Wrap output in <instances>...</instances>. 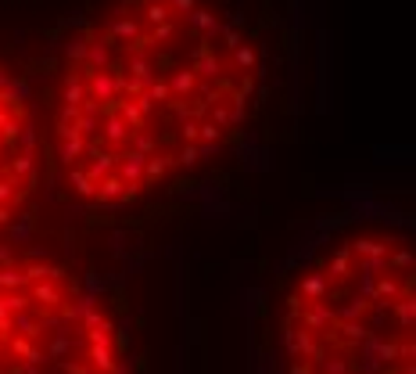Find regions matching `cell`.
<instances>
[{
    "label": "cell",
    "mask_w": 416,
    "mask_h": 374,
    "mask_svg": "<svg viewBox=\"0 0 416 374\" xmlns=\"http://www.w3.org/2000/svg\"><path fill=\"white\" fill-rule=\"evenodd\" d=\"M191 69L198 72V79H208V83H215L219 79V72H223V62L215 58V50H212V43L201 36V43L191 50Z\"/></svg>",
    "instance_id": "6da1fadb"
},
{
    "label": "cell",
    "mask_w": 416,
    "mask_h": 374,
    "mask_svg": "<svg viewBox=\"0 0 416 374\" xmlns=\"http://www.w3.org/2000/svg\"><path fill=\"white\" fill-rule=\"evenodd\" d=\"M86 90H90V97H94V101H101V104L118 101V76H115V69L86 72Z\"/></svg>",
    "instance_id": "7a4b0ae2"
},
{
    "label": "cell",
    "mask_w": 416,
    "mask_h": 374,
    "mask_svg": "<svg viewBox=\"0 0 416 374\" xmlns=\"http://www.w3.org/2000/svg\"><path fill=\"white\" fill-rule=\"evenodd\" d=\"M115 173L123 177L130 187H140V184H144V177H147V155H140V151H126V155H118Z\"/></svg>",
    "instance_id": "3957f363"
},
{
    "label": "cell",
    "mask_w": 416,
    "mask_h": 374,
    "mask_svg": "<svg viewBox=\"0 0 416 374\" xmlns=\"http://www.w3.org/2000/svg\"><path fill=\"white\" fill-rule=\"evenodd\" d=\"M86 155H90V163H86V177H90L94 184H101L104 177H111V173H115V166H118V155H115L111 148H97V144H94Z\"/></svg>",
    "instance_id": "277c9868"
},
{
    "label": "cell",
    "mask_w": 416,
    "mask_h": 374,
    "mask_svg": "<svg viewBox=\"0 0 416 374\" xmlns=\"http://www.w3.org/2000/svg\"><path fill=\"white\" fill-rule=\"evenodd\" d=\"M101 137H104V144H108L111 151H118L123 144H130L133 130L126 126V119L118 116V112H108V116H104V126H101Z\"/></svg>",
    "instance_id": "5b68a950"
},
{
    "label": "cell",
    "mask_w": 416,
    "mask_h": 374,
    "mask_svg": "<svg viewBox=\"0 0 416 374\" xmlns=\"http://www.w3.org/2000/svg\"><path fill=\"white\" fill-rule=\"evenodd\" d=\"M115 62H111V43H108V36H90V50H86V65H83V72H104V69H111Z\"/></svg>",
    "instance_id": "8992f818"
},
{
    "label": "cell",
    "mask_w": 416,
    "mask_h": 374,
    "mask_svg": "<svg viewBox=\"0 0 416 374\" xmlns=\"http://www.w3.org/2000/svg\"><path fill=\"white\" fill-rule=\"evenodd\" d=\"M115 112L126 119V126H130L133 133H144V130H147V116H144V109L137 104V97H118V101H115Z\"/></svg>",
    "instance_id": "52a82bcc"
},
{
    "label": "cell",
    "mask_w": 416,
    "mask_h": 374,
    "mask_svg": "<svg viewBox=\"0 0 416 374\" xmlns=\"http://www.w3.org/2000/svg\"><path fill=\"white\" fill-rule=\"evenodd\" d=\"M126 76L140 79L144 87L158 83V69H154V62L144 55V50H137V55H130V58H126Z\"/></svg>",
    "instance_id": "ba28073f"
},
{
    "label": "cell",
    "mask_w": 416,
    "mask_h": 374,
    "mask_svg": "<svg viewBox=\"0 0 416 374\" xmlns=\"http://www.w3.org/2000/svg\"><path fill=\"white\" fill-rule=\"evenodd\" d=\"M169 87H172V97H194V90L201 87V79H198V72L194 69H172V76H169Z\"/></svg>",
    "instance_id": "9c48e42d"
},
{
    "label": "cell",
    "mask_w": 416,
    "mask_h": 374,
    "mask_svg": "<svg viewBox=\"0 0 416 374\" xmlns=\"http://www.w3.org/2000/svg\"><path fill=\"white\" fill-rule=\"evenodd\" d=\"M29 299H33L36 306H43V309H62V306H65V295H62V288H54L50 281H43V285H33Z\"/></svg>",
    "instance_id": "30bf717a"
},
{
    "label": "cell",
    "mask_w": 416,
    "mask_h": 374,
    "mask_svg": "<svg viewBox=\"0 0 416 374\" xmlns=\"http://www.w3.org/2000/svg\"><path fill=\"white\" fill-rule=\"evenodd\" d=\"M187 22H191V29H198L205 40H212V36H219V29H223V22L208 11V8H194L191 15H187Z\"/></svg>",
    "instance_id": "8fae6325"
},
{
    "label": "cell",
    "mask_w": 416,
    "mask_h": 374,
    "mask_svg": "<svg viewBox=\"0 0 416 374\" xmlns=\"http://www.w3.org/2000/svg\"><path fill=\"white\" fill-rule=\"evenodd\" d=\"M123 194H126V180L118 177V173H111V177H104V180L97 184V202L115 205V202H123Z\"/></svg>",
    "instance_id": "7c38bea8"
},
{
    "label": "cell",
    "mask_w": 416,
    "mask_h": 374,
    "mask_svg": "<svg viewBox=\"0 0 416 374\" xmlns=\"http://www.w3.org/2000/svg\"><path fill=\"white\" fill-rule=\"evenodd\" d=\"M26 285H29V277H26V270H18V266H0V292H26Z\"/></svg>",
    "instance_id": "4fadbf2b"
},
{
    "label": "cell",
    "mask_w": 416,
    "mask_h": 374,
    "mask_svg": "<svg viewBox=\"0 0 416 374\" xmlns=\"http://www.w3.org/2000/svg\"><path fill=\"white\" fill-rule=\"evenodd\" d=\"M8 170H11V177H15V180L33 184V180H36V155H22V151H18V155L11 158V166H8Z\"/></svg>",
    "instance_id": "5bb4252c"
},
{
    "label": "cell",
    "mask_w": 416,
    "mask_h": 374,
    "mask_svg": "<svg viewBox=\"0 0 416 374\" xmlns=\"http://www.w3.org/2000/svg\"><path fill=\"white\" fill-rule=\"evenodd\" d=\"M86 356H90L97 374H111V367H115V349L111 346H86Z\"/></svg>",
    "instance_id": "9a60e30c"
},
{
    "label": "cell",
    "mask_w": 416,
    "mask_h": 374,
    "mask_svg": "<svg viewBox=\"0 0 416 374\" xmlns=\"http://www.w3.org/2000/svg\"><path fill=\"white\" fill-rule=\"evenodd\" d=\"M86 50H90V36H72L65 43V58H69L72 69H83L86 65Z\"/></svg>",
    "instance_id": "2e32d148"
},
{
    "label": "cell",
    "mask_w": 416,
    "mask_h": 374,
    "mask_svg": "<svg viewBox=\"0 0 416 374\" xmlns=\"http://www.w3.org/2000/svg\"><path fill=\"white\" fill-rule=\"evenodd\" d=\"M86 151H90V141L86 137H72V141H62V151H57V155H62L65 166H76Z\"/></svg>",
    "instance_id": "e0dca14e"
},
{
    "label": "cell",
    "mask_w": 416,
    "mask_h": 374,
    "mask_svg": "<svg viewBox=\"0 0 416 374\" xmlns=\"http://www.w3.org/2000/svg\"><path fill=\"white\" fill-rule=\"evenodd\" d=\"M69 187L79 194V198H97V184L86 177V170H79V166H72L69 170Z\"/></svg>",
    "instance_id": "ac0fdd59"
},
{
    "label": "cell",
    "mask_w": 416,
    "mask_h": 374,
    "mask_svg": "<svg viewBox=\"0 0 416 374\" xmlns=\"http://www.w3.org/2000/svg\"><path fill=\"white\" fill-rule=\"evenodd\" d=\"M172 166H176V155H151V158H147V177H144V180L154 184V180H158L162 173H169Z\"/></svg>",
    "instance_id": "d6986e66"
},
{
    "label": "cell",
    "mask_w": 416,
    "mask_h": 374,
    "mask_svg": "<svg viewBox=\"0 0 416 374\" xmlns=\"http://www.w3.org/2000/svg\"><path fill=\"white\" fill-rule=\"evenodd\" d=\"M144 18L151 26H162V22H172V11H169V0H147L144 8Z\"/></svg>",
    "instance_id": "ffe728a7"
},
{
    "label": "cell",
    "mask_w": 416,
    "mask_h": 374,
    "mask_svg": "<svg viewBox=\"0 0 416 374\" xmlns=\"http://www.w3.org/2000/svg\"><path fill=\"white\" fill-rule=\"evenodd\" d=\"M130 144H133V151H140V155H147V158H151V155H154V148H158L154 133H147V130H144V133H133V137H130Z\"/></svg>",
    "instance_id": "44dd1931"
},
{
    "label": "cell",
    "mask_w": 416,
    "mask_h": 374,
    "mask_svg": "<svg viewBox=\"0 0 416 374\" xmlns=\"http://www.w3.org/2000/svg\"><path fill=\"white\" fill-rule=\"evenodd\" d=\"M18 151H22V155H33V151H36V126H33V123L22 126V133H18Z\"/></svg>",
    "instance_id": "7402d4cb"
},
{
    "label": "cell",
    "mask_w": 416,
    "mask_h": 374,
    "mask_svg": "<svg viewBox=\"0 0 416 374\" xmlns=\"http://www.w3.org/2000/svg\"><path fill=\"white\" fill-rule=\"evenodd\" d=\"M147 40H151V43H169V40H176V26H172V22H162V26L151 29Z\"/></svg>",
    "instance_id": "603a6c76"
},
{
    "label": "cell",
    "mask_w": 416,
    "mask_h": 374,
    "mask_svg": "<svg viewBox=\"0 0 416 374\" xmlns=\"http://www.w3.org/2000/svg\"><path fill=\"white\" fill-rule=\"evenodd\" d=\"M198 158H201V148L198 144H184L180 155H176V166H194Z\"/></svg>",
    "instance_id": "cb8c5ba5"
},
{
    "label": "cell",
    "mask_w": 416,
    "mask_h": 374,
    "mask_svg": "<svg viewBox=\"0 0 416 374\" xmlns=\"http://www.w3.org/2000/svg\"><path fill=\"white\" fill-rule=\"evenodd\" d=\"M147 97L158 104V101H169L172 97V87H169V79H158V83H151L147 87Z\"/></svg>",
    "instance_id": "d4e9b609"
},
{
    "label": "cell",
    "mask_w": 416,
    "mask_h": 374,
    "mask_svg": "<svg viewBox=\"0 0 416 374\" xmlns=\"http://www.w3.org/2000/svg\"><path fill=\"white\" fill-rule=\"evenodd\" d=\"M180 141H184V144H198V141H201V123H198V119L184 123V126H180Z\"/></svg>",
    "instance_id": "484cf974"
},
{
    "label": "cell",
    "mask_w": 416,
    "mask_h": 374,
    "mask_svg": "<svg viewBox=\"0 0 416 374\" xmlns=\"http://www.w3.org/2000/svg\"><path fill=\"white\" fill-rule=\"evenodd\" d=\"M219 137H223V126L201 123V141H198V144H219Z\"/></svg>",
    "instance_id": "4316f807"
},
{
    "label": "cell",
    "mask_w": 416,
    "mask_h": 374,
    "mask_svg": "<svg viewBox=\"0 0 416 374\" xmlns=\"http://www.w3.org/2000/svg\"><path fill=\"white\" fill-rule=\"evenodd\" d=\"M252 65H255V50L241 43L237 47V69H252Z\"/></svg>",
    "instance_id": "83f0119b"
},
{
    "label": "cell",
    "mask_w": 416,
    "mask_h": 374,
    "mask_svg": "<svg viewBox=\"0 0 416 374\" xmlns=\"http://www.w3.org/2000/svg\"><path fill=\"white\" fill-rule=\"evenodd\" d=\"M219 36L226 40V47H230V50L241 47V33H237V26H223V29H219Z\"/></svg>",
    "instance_id": "f1b7e54d"
},
{
    "label": "cell",
    "mask_w": 416,
    "mask_h": 374,
    "mask_svg": "<svg viewBox=\"0 0 416 374\" xmlns=\"http://www.w3.org/2000/svg\"><path fill=\"white\" fill-rule=\"evenodd\" d=\"M194 8H198L194 0H169V11H172V15H184V18H187Z\"/></svg>",
    "instance_id": "f546056e"
},
{
    "label": "cell",
    "mask_w": 416,
    "mask_h": 374,
    "mask_svg": "<svg viewBox=\"0 0 416 374\" xmlns=\"http://www.w3.org/2000/svg\"><path fill=\"white\" fill-rule=\"evenodd\" d=\"M212 123L223 126V130L230 126V109H226V104H215V109H212Z\"/></svg>",
    "instance_id": "4dcf8cb0"
},
{
    "label": "cell",
    "mask_w": 416,
    "mask_h": 374,
    "mask_svg": "<svg viewBox=\"0 0 416 374\" xmlns=\"http://www.w3.org/2000/svg\"><path fill=\"white\" fill-rule=\"evenodd\" d=\"M11 234H15L18 241H26V238H29V224H15V227H11Z\"/></svg>",
    "instance_id": "1f68e13d"
},
{
    "label": "cell",
    "mask_w": 416,
    "mask_h": 374,
    "mask_svg": "<svg viewBox=\"0 0 416 374\" xmlns=\"http://www.w3.org/2000/svg\"><path fill=\"white\" fill-rule=\"evenodd\" d=\"M252 87H255V83H252V76H244V79H241V90H237V97H248V94H252Z\"/></svg>",
    "instance_id": "d6a6232c"
},
{
    "label": "cell",
    "mask_w": 416,
    "mask_h": 374,
    "mask_svg": "<svg viewBox=\"0 0 416 374\" xmlns=\"http://www.w3.org/2000/svg\"><path fill=\"white\" fill-rule=\"evenodd\" d=\"M4 224H11V209L0 205V227H4Z\"/></svg>",
    "instance_id": "836d02e7"
},
{
    "label": "cell",
    "mask_w": 416,
    "mask_h": 374,
    "mask_svg": "<svg viewBox=\"0 0 416 374\" xmlns=\"http://www.w3.org/2000/svg\"><path fill=\"white\" fill-rule=\"evenodd\" d=\"M4 346H8V335H4V331H0V349H4Z\"/></svg>",
    "instance_id": "e575fe53"
}]
</instances>
